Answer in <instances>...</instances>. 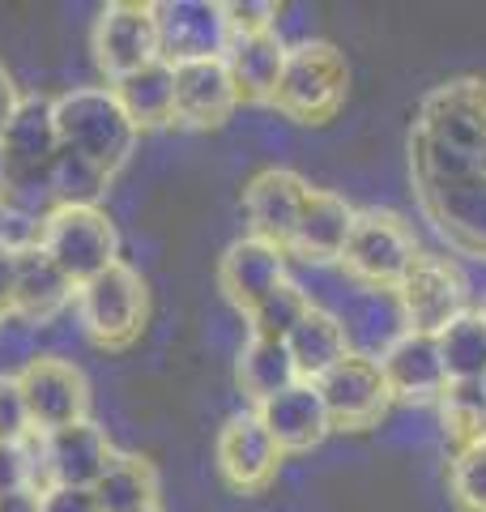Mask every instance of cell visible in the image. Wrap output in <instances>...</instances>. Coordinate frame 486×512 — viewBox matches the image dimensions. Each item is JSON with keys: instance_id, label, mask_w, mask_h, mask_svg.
I'll return each mask as SVG.
<instances>
[{"instance_id": "obj_34", "label": "cell", "mask_w": 486, "mask_h": 512, "mask_svg": "<svg viewBox=\"0 0 486 512\" xmlns=\"http://www.w3.org/2000/svg\"><path fill=\"white\" fill-rule=\"evenodd\" d=\"M30 414L18 376H0V444H26L30 440Z\"/></svg>"}, {"instance_id": "obj_38", "label": "cell", "mask_w": 486, "mask_h": 512, "mask_svg": "<svg viewBox=\"0 0 486 512\" xmlns=\"http://www.w3.org/2000/svg\"><path fill=\"white\" fill-rule=\"evenodd\" d=\"M13 282H18V244L0 239V320L13 312Z\"/></svg>"}, {"instance_id": "obj_24", "label": "cell", "mask_w": 486, "mask_h": 512, "mask_svg": "<svg viewBox=\"0 0 486 512\" xmlns=\"http://www.w3.org/2000/svg\"><path fill=\"white\" fill-rule=\"evenodd\" d=\"M226 73L235 82L239 103H256V107H273V94L282 82V64H286V43L278 30L269 35H239L226 47Z\"/></svg>"}, {"instance_id": "obj_10", "label": "cell", "mask_w": 486, "mask_h": 512, "mask_svg": "<svg viewBox=\"0 0 486 512\" xmlns=\"http://www.w3.org/2000/svg\"><path fill=\"white\" fill-rule=\"evenodd\" d=\"M116 461V444L107 440V431L94 419H81L73 427H60L52 436H39V470L35 487H81L94 491V483L107 474Z\"/></svg>"}, {"instance_id": "obj_29", "label": "cell", "mask_w": 486, "mask_h": 512, "mask_svg": "<svg viewBox=\"0 0 486 512\" xmlns=\"http://www.w3.org/2000/svg\"><path fill=\"white\" fill-rule=\"evenodd\" d=\"M435 410H440V431L452 453L486 440V380H448Z\"/></svg>"}, {"instance_id": "obj_2", "label": "cell", "mask_w": 486, "mask_h": 512, "mask_svg": "<svg viewBox=\"0 0 486 512\" xmlns=\"http://www.w3.org/2000/svg\"><path fill=\"white\" fill-rule=\"evenodd\" d=\"M60 154L56 107L52 99H22L0 133V158H5V210L39 214L56 210L52 201V163Z\"/></svg>"}, {"instance_id": "obj_23", "label": "cell", "mask_w": 486, "mask_h": 512, "mask_svg": "<svg viewBox=\"0 0 486 512\" xmlns=\"http://www.w3.org/2000/svg\"><path fill=\"white\" fill-rule=\"evenodd\" d=\"M261 423L273 436V444L282 448V457H295V453H312L316 444H324L329 436V414H324V402L316 393V384H295V389L278 393L273 402H265L261 410Z\"/></svg>"}, {"instance_id": "obj_25", "label": "cell", "mask_w": 486, "mask_h": 512, "mask_svg": "<svg viewBox=\"0 0 486 512\" xmlns=\"http://www.w3.org/2000/svg\"><path fill=\"white\" fill-rule=\"evenodd\" d=\"M286 350H290V359H295L299 380L316 384L350 355V342H346V329H342V320H337V312L312 303V312H307L295 325V333L286 338Z\"/></svg>"}, {"instance_id": "obj_9", "label": "cell", "mask_w": 486, "mask_h": 512, "mask_svg": "<svg viewBox=\"0 0 486 512\" xmlns=\"http://www.w3.org/2000/svg\"><path fill=\"white\" fill-rule=\"evenodd\" d=\"M18 384H22L35 436H52L60 427L90 419V384L81 376V367H73L69 359H56V355L30 359L18 372Z\"/></svg>"}, {"instance_id": "obj_28", "label": "cell", "mask_w": 486, "mask_h": 512, "mask_svg": "<svg viewBox=\"0 0 486 512\" xmlns=\"http://www.w3.org/2000/svg\"><path fill=\"white\" fill-rule=\"evenodd\" d=\"M103 512H158V474L137 453H116L107 474L94 483Z\"/></svg>"}, {"instance_id": "obj_18", "label": "cell", "mask_w": 486, "mask_h": 512, "mask_svg": "<svg viewBox=\"0 0 486 512\" xmlns=\"http://www.w3.org/2000/svg\"><path fill=\"white\" fill-rule=\"evenodd\" d=\"M239 94L226 73V60L175 64V120L180 128H222L235 116Z\"/></svg>"}, {"instance_id": "obj_31", "label": "cell", "mask_w": 486, "mask_h": 512, "mask_svg": "<svg viewBox=\"0 0 486 512\" xmlns=\"http://www.w3.org/2000/svg\"><path fill=\"white\" fill-rule=\"evenodd\" d=\"M312 312V295L303 291L299 282H282L278 291H269L256 308L243 316L248 320V329H252V338H269V342H286L290 333H295L299 320Z\"/></svg>"}, {"instance_id": "obj_6", "label": "cell", "mask_w": 486, "mask_h": 512, "mask_svg": "<svg viewBox=\"0 0 486 512\" xmlns=\"http://www.w3.org/2000/svg\"><path fill=\"white\" fill-rule=\"evenodd\" d=\"M35 244L60 265V274L73 286L99 278L103 269L120 261V235L111 218L94 205H64L39 222Z\"/></svg>"}, {"instance_id": "obj_4", "label": "cell", "mask_w": 486, "mask_h": 512, "mask_svg": "<svg viewBox=\"0 0 486 512\" xmlns=\"http://www.w3.org/2000/svg\"><path fill=\"white\" fill-rule=\"evenodd\" d=\"M350 64L324 39H303L286 47L282 82L273 94V111H282L295 124H329L346 103Z\"/></svg>"}, {"instance_id": "obj_40", "label": "cell", "mask_w": 486, "mask_h": 512, "mask_svg": "<svg viewBox=\"0 0 486 512\" xmlns=\"http://www.w3.org/2000/svg\"><path fill=\"white\" fill-rule=\"evenodd\" d=\"M18 86H13V77L5 73V64H0V133H5V124H9V116L18 111Z\"/></svg>"}, {"instance_id": "obj_30", "label": "cell", "mask_w": 486, "mask_h": 512, "mask_svg": "<svg viewBox=\"0 0 486 512\" xmlns=\"http://www.w3.org/2000/svg\"><path fill=\"white\" fill-rule=\"evenodd\" d=\"M440 359L448 380H486V312L469 308L440 333Z\"/></svg>"}, {"instance_id": "obj_41", "label": "cell", "mask_w": 486, "mask_h": 512, "mask_svg": "<svg viewBox=\"0 0 486 512\" xmlns=\"http://www.w3.org/2000/svg\"><path fill=\"white\" fill-rule=\"evenodd\" d=\"M5 201H9V192H5V158H0V210H5Z\"/></svg>"}, {"instance_id": "obj_36", "label": "cell", "mask_w": 486, "mask_h": 512, "mask_svg": "<svg viewBox=\"0 0 486 512\" xmlns=\"http://www.w3.org/2000/svg\"><path fill=\"white\" fill-rule=\"evenodd\" d=\"M35 487V453L26 444H0V491Z\"/></svg>"}, {"instance_id": "obj_39", "label": "cell", "mask_w": 486, "mask_h": 512, "mask_svg": "<svg viewBox=\"0 0 486 512\" xmlns=\"http://www.w3.org/2000/svg\"><path fill=\"white\" fill-rule=\"evenodd\" d=\"M43 491L39 487H18V491H0V512H39Z\"/></svg>"}, {"instance_id": "obj_22", "label": "cell", "mask_w": 486, "mask_h": 512, "mask_svg": "<svg viewBox=\"0 0 486 512\" xmlns=\"http://www.w3.org/2000/svg\"><path fill=\"white\" fill-rule=\"evenodd\" d=\"M337 320H342V329H346L350 355H363V359H376V363L410 333L405 329L397 291H367V286H359L354 295H346Z\"/></svg>"}, {"instance_id": "obj_17", "label": "cell", "mask_w": 486, "mask_h": 512, "mask_svg": "<svg viewBox=\"0 0 486 512\" xmlns=\"http://www.w3.org/2000/svg\"><path fill=\"white\" fill-rule=\"evenodd\" d=\"M282 282H286V252L265 244V239H256V235L235 239L218 261V291L243 316H248L269 291H278Z\"/></svg>"}, {"instance_id": "obj_32", "label": "cell", "mask_w": 486, "mask_h": 512, "mask_svg": "<svg viewBox=\"0 0 486 512\" xmlns=\"http://www.w3.org/2000/svg\"><path fill=\"white\" fill-rule=\"evenodd\" d=\"M111 175L99 171L94 163H86L81 154L73 150H60L56 163H52V201L56 210H64V205H94L99 210V197L107 192Z\"/></svg>"}, {"instance_id": "obj_5", "label": "cell", "mask_w": 486, "mask_h": 512, "mask_svg": "<svg viewBox=\"0 0 486 512\" xmlns=\"http://www.w3.org/2000/svg\"><path fill=\"white\" fill-rule=\"evenodd\" d=\"M418 239L410 231V222L388 214V210H359L354 214V231L346 239L342 265L346 274L367 286V291H397L401 278L418 261Z\"/></svg>"}, {"instance_id": "obj_42", "label": "cell", "mask_w": 486, "mask_h": 512, "mask_svg": "<svg viewBox=\"0 0 486 512\" xmlns=\"http://www.w3.org/2000/svg\"><path fill=\"white\" fill-rule=\"evenodd\" d=\"M482 312H486V303H482Z\"/></svg>"}, {"instance_id": "obj_11", "label": "cell", "mask_w": 486, "mask_h": 512, "mask_svg": "<svg viewBox=\"0 0 486 512\" xmlns=\"http://www.w3.org/2000/svg\"><path fill=\"white\" fill-rule=\"evenodd\" d=\"M158 26V60L192 64V60H222L231 47L226 13L218 0H158L154 5Z\"/></svg>"}, {"instance_id": "obj_27", "label": "cell", "mask_w": 486, "mask_h": 512, "mask_svg": "<svg viewBox=\"0 0 486 512\" xmlns=\"http://www.w3.org/2000/svg\"><path fill=\"white\" fill-rule=\"evenodd\" d=\"M235 380H239L243 397L252 402V410H261V406H265V402H273L278 393L295 389V384H299V372H295V359H290L286 342L248 338V346L239 350Z\"/></svg>"}, {"instance_id": "obj_14", "label": "cell", "mask_w": 486, "mask_h": 512, "mask_svg": "<svg viewBox=\"0 0 486 512\" xmlns=\"http://www.w3.org/2000/svg\"><path fill=\"white\" fill-rule=\"evenodd\" d=\"M414 197L448 248L461 256H486V175L414 184Z\"/></svg>"}, {"instance_id": "obj_33", "label": "cell", "mask_w": 486, "mask_h": 512, "mask_svg": "<svg viewBox=\"0 0 486 512\" xmlns=\"http://www.w3.org/2000/svg\"><path fill=\"white\" fill-rule=\"evenodd\" d=\"M448 500L457 512H486V440L465 444L448 461Z\"/></svg>"}, {"instance_id": "obj_1", "label": "cell", "mask_w": 486, "mask_h": 512, "mask_svg": "<svg viewBox=\"0 0 486 512\" xmlns=\"http://www.w3.org/2000/svg\"><path fill=\"white\" fill-rule=\"evenodd\" d=\"M486 175V77H448L423 94L410 128V180Z\"/></svg>"}, {"instance_id": "obj_12", "label": "cell", "mask_w": 486, "mask_h": 512, "mask_svg": "<svg viewBox=\"0 0 486 512\" xmlns=\"http://www.w3.org/2000/svg\"><path fill=\"white\" fill-rule=\"evenodd\" d=\"M316 393L333 431H371L380 427L388 406H393V393H388V384L380 376V363L363 355H346L329 376L316 380Z\"/></svg>"}, {"instance_id": "obj_19", "label": "cell", "mask_w": 486, "mask_h": 512, "mask_svg": "<svg viewBox=\"0 0 486 512\" xmlns=\"http://www.w3.org/2000/svg\"><path fill=\"white\" fill-rule=\"evenodd\" d=\"M380 376L401 406H435L448 384L440 342L427 333H405V338L380 359Z\"/></svg>"}, {"instance_id": "obj_3", "label": "cell", "mask_w": 486, "mask_h": 512, "mask_svg": "<svg viewBox=\"0 0 486 512\" xmlns=\"http://www.w3.org/2000/svg\"><path fill=\"white\" fill-rule=\"evenodd\" d=\"M56 107V133H60V150L81 154L86 163L99 171L116 175L128 154L137 146V128L128 124L124 107L116 103V94L90 86V90H69L52 99Z\"/></svg>"}, {"instance_id": "obj_20", "label": "cell", "mask_w": 486, "mask_h": 512, "mask_svg": "<svg viewBox=\"0 0 486 512\" xmlns=\"http://www.w3.org/2000/svg\"><path fill=\"white\" fill-rule=\"evenodd\" d=\"M354 205L346 197H337L329 188H312L307 192V205L299 214V227L295 239H290L286 256H299L307 265H333L342 261L346 252V239L354 231Z\"/></svg>"}, {"instance_id": "obj_15", "label": "cell", "mask_w": 486, "mask_h": 512, "mask_svg": "<svg viewBox=\"0 0 486 512\" xmlns=\"http://www.w3.org/2000/svg\"><path fill=\"white\" fill-rule=\"evenodd\" d=\"M94 60L99 69L120 82V77L145 69L158 60V26H154V5H137V0H116L99 13L94 22Z\"/></svg>"}, {"instance_id": "obj_37", "label": "cell", "mask_w": 486, "mask_h": 512, "mask_svg": "<svg viewBox=\"0 0 486 512\" xmlns=\"http://www.w3.org/2000/svg\"><path fill=\"white\" fill-rule=\"evenodd\" d=\"M39 512H103V508H99V500H94V491H81V487H47Z\"/></svg>"}, {"instance_id": "obj_16", "label": "cell", "mask_w": 486, "mask_h": 512, "mask_svg": "<svg viewBox=\"0 0 486 512\" xmlns=\"http://www.w3.org/2000/svg\"><path fill=\"white\" fill-rule=\"evenodd\" d=\"M307 192L312 184L303 175L286 171V167H265L261 175H252L248 188H243V214H248V231L256 239H265L273 248H290L299 227V214L307 205Z\"/></svg>"}, {"instance_id": "obj_35", "label": "cell", "mask_w": 486, "mask_h": 512, "mask_svg": "<svg viewBox=\"0 0 486 512\" xmlns=\"http://www.w3.org/2000/svg\"><path fill=\"white\" fill-rule=\"evenodd\" d=\"M226 13V30H231V39L239 35H269V30H278V5H269V0H231V5H222Z\"/></svg>"}, {"instance_id": "obj_21", "label": "cell", "mask_w": 486, "mask_h": 512, "mask_svg": "<svg viewBox=\"0 0 486 512\" xmlns=\"http://www.w3.org/2000/svg\"><path fill=\"white\" fill-rule=\"evenodd\" d=\"M77 299V286L60 274V265L35 239L18 244V282H13V312L26 325H52V320Z\"/></svg>"}, {"instance_id": "obj_26", "label": "cell", "mask_w": 486, "mask_h": 512, "mask_svg": "<svg viewBox=\"0 0 486 512\" xmlns=\"http://www.w3.org/2000/svg\"><path fill=\"white\" fill-rule=\"evenodd\" d=\"M111 94H116V103L124 107V116L137 133H150V128L175 120V69L167 60H154L145 69L120 77V82H111Z\"/></svg>"}, {"instance_id": "obj_8", "label": "cell", "mask_w": 486, "mask_h": 512, "mask_svg": "<svg viewBox=\"0 0 486 512\" xmlns=\"http://www.w3.org/2000/svg\"><path fill=\"white\" fill-rule=\"evenodd\" d=\"M397 303H401L405 329L440 338L452 320L469 312V282L457 261H448L440 252H418L414 269L397 286Z\"/></svg>"}, {"instance_id": "obj_13", "label": "cell", "mask_w": 486, "mask_h": 512, "mask_svg": "<svg viewBox=\"0 0 486 512\" xmlns=\"http://www.w3.org/2000/svg\"><path fill=\"white\" fill-rule=\"evenodd\" d=\"M214 461L222 483L239 491V495H261L282 470V448L273 444L265 431L261 414L256 410H239L222 423L218 444H214Z\"/></svg>"}, {"instance_id": "obj_7", "label": "cell", "mask_w": 486, "mask_h": 512, "mask_svg": "<svg viewBox=\"0 0 486 512\" xmlns=\"http://www.w3.org/2000/svg\"><path fill=\"white\" fill-rule=\"evenodd\" d=\"M145 312H150V295H145V282L133 265L116 261L111 269H103L99 278L77 286V316L86 333L107 350H124L137 342V333L145 325Z\"/></svg>"}]
</instances>
